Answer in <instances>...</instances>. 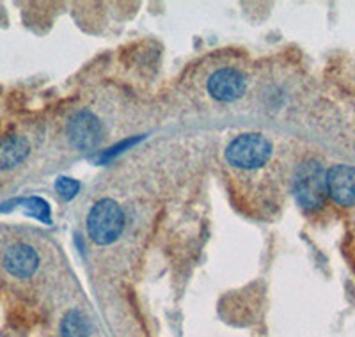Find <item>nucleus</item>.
Here are the masks:
<instances>
[{"label": "nucleus", "mask_w": 355, "mask_h": 337, "mask_svg": "<svg viewBox=\"0 0 355 337\" xmlns=\"http://www.w3.org/2000/svg\"><path fill=\"white\" fill-rule=\"evenodd\" d=\"M69 142L80 151L94 149L103 139V128L101 123L94 114L87 110H80L69 119L68 123Z\"/></svg>", "instance_id": "20e7f679"}, {"label": "nucleus", "mask_w": 355, "mask_h": 337, "mask_svg": "<svg viewBox=\"0 0 355 337\" xmlns=\"http://www.w3.org/2000/svg\"><path fill=\"white\" fill-rule=\"evenodd\" d=\"M31 153L27 139L21 135H9L0 141V171L20 165Z\"/></svg>", "instance_id": "6e6552de"}, {"label": "nucleus", "mask_w": 355, "mask_h": 337, "mask_svg": "<svg viewBox=\"0 0 355 337\" xmlns=\"http://www.w3.org/2000/svg\"><path fill=\"white\" fill-rule=\"evenodd\" d=\"M327 192L339 206L355 205V167L334 165L327 173Z\"/></svg>", "instance_id": "0eeeda50"}, {"label": "nucleus", "mask_w": 355, "mask_h": 337, "mask_svg": "<svg viewBox=\"0 0 355 337\" xmlns=\"http://www.w3.org/2000/svg\"><path fill=\"white\" fill-rule=\"evenodd\" d=\"M125 227L123 208L112 199H101L87 215L89 238L96 245H110L121 236Z\"/></svg>", "instance_id": "f257e3e1"}, {"label": "nucleus", "mask_w": 355, "mask_h": 337, "mask_svg": "<svg viewBox=\"0 0 355 337\" xmlns=\"http://www.w3.org/2000/svg\"><path fill=\"white\" fill-rule=\"evenodd\" d=\"M91 325L84 313L69 311L61 321V337H89Z\"/></svg>", "instance_id": "1a4fd4ad"}, {"label": "nucleus", "mask_w": 355, "mask_h": 337, "mask_svg": "<svg viewBox=\"0 0 355 337\" xmlns=\"http://www.w3.org/2000/svg\"><path fill=\"white\" fill-rule=\"evenodd\" d=\"M247 89V78L243 73L233 68L215 71L208 80V93L218 101H234L243 96Z\"/></svg>", "instance_id": "39448f33"}, {"label": "nucleus", "mask_w": 355, "mask_h": 337, "mask_svg": "<svg viewBox=\"0 0 355 337\" xmlns=\"http://www.w3.org/2000/svg\"><path fill=\"white\" fill-rule=\"evenodd\" d=\"M293 192L302 208L316 209L327 196V173L318 162H306L297 168L293 178Z\"/></svg>", "instance_id": "7ed1b4c3"}, {"label": "nucleus", "mask_w": 355, "mask_h": 337, "mask_svg": "<svg viewBox=\"0 0 355 337\" xmlns=\"http://www.w3.org/2000/svg\"><path fill=\"white\" fill-rule=\"evenodd\" d=\"M20 205L27 208L28 215L40 218L44 224H50V206L49 202L40 199V197H31V199H20Z\"/></svg>", "instance_id": "9d476101"}, {"label": "nucleus", "mask_w": 355, "mask_h": 337, "mask_svg": "<svg viewBox=\"0 0 355 337\" xmlns=\"http://www.w3.org/2000/svg\"><path fill=\"white\" fill-rule=\"evenodd\" d=\"M55 190H57V193H59V196L64 199V201H71L73 197L78 193V190H80V183L75 180H71V178L61 176V178H57Z\"/></svg>", "instance_id": "9b49d317"}, {"label": "nucleus", "mask_w": 355, "mask_h": 337, "mask_svg": "<svg viewBox=\"0 0 355 337\" xmlns=\"http://www.w3.org/2000/svg\"><path fill=\"white\" fill-rule=\"evenodd\" d=\"M272 144L259 133H243L230 142L226 148L227 164L242 171H254L268 164L272 157Z\"/></svg>", "instance_id": "f03ea898"}, {"label": "nucleus", "mask_w": 355, "mask_h": 337, "mask_svg": "<svg viewBox=\"0 0 355 337\" xmlns=\"http://www.w3.org/2000/svg\"><path fill=\"white\" fill-rule=\"evenodd\" d=\"M4 268L9 275L17 279H28L36 273L40 266V256L31 245H11L4 252Z\"/></svg>", "instance_id": "423d86ee"}]
</instances>
